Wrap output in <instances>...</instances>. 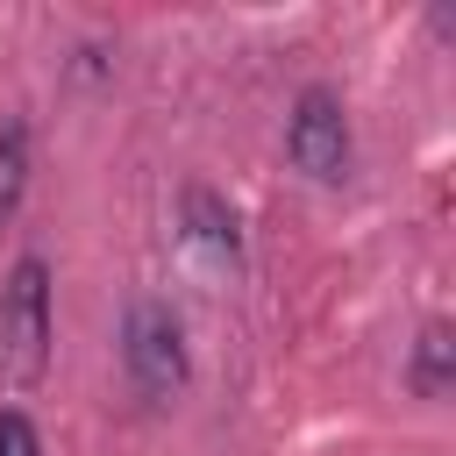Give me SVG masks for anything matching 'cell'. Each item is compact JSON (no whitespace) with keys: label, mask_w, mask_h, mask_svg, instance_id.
<instances>
[{"label":"cell","mask_w":456,"mask_h":456,"mask_svg":"<svg viewBox=\"0 0 456 456\" xmlns=\"http://www.w3.org/2000/svg\"><path fill=\"white\" fill-rule=\"evenodd\" d=\"M185 235H192V249H207L214 264H242V221H235V207L214 192V185H185Z\"/></svg>","instance_id":"cell-4"},{"label":"cell","mask_w":456,"mask_h":456,"mask_svg":"<svg viewBox=\"0 0 456 456\" xmlns=\"http://www.w3.org/2000/svg\"><path fill=\"white\" fill-rule=\"evenodd\" d=\"M50 342H57L50 264L43 256H14V271L0 285V385L7 392H36L43 370H50Z\"/></svg>","instance_id":"cell-1"},{"label":"cell","mask_w":456,"mask_h":456,"mask_svg":"<svg viewBox=\"0 0 456 456\" xmlns=\"http://www.w3.org/2000/svg\"><path fill=\"white\" fill-rule=\"evenodd\" d=\"M121 378L142 406H171L192 378V349H185V321L171 299H128L121 314Z\"/></svg>","instance_id":"cell-2"},{"label":"cell","mask_w":456,"mask_h":456,"mask_svg":"<svg viewBox=\"0 0 456 456\" xmlns=\"http://www.w3.org/2000/svg\"><path fill=\"white\" fill-rule=\"evenodd\" d=\"M0 456H43V435H36V420L21 406L0 413Z\"/></svg>","instance_id":"cell-7"},{"label":"cell","mask_w":456,"mask_h":456,"mask_svg":"<svg viewBox=\"0 0 456 456\" xmlns=\"http://www.w3.org/2000/svg\"><path fill=\"white\" fill-rule=\"evenodd\" d=\"M449 385H456V328L428 321L413 335V356H406V392L413 399H449Z\"/></svg>","instance_id":"cell-5"},{"label":"cell","mask_w":456,"mask_h":456,"mask_svg":"<svg viewBox=\"0 0 456 456\" xmlns=\"http://www.w3.org/2000/svg\"><path fill=\"white\" fill-rule=\"evenodd\" d=\"M28 185V121H0V221L21 207Z\"/></svg>","instance_id":"cell-6"},{"label":"cell","mask_w":456,"mask_h":456,"mask_svg":"<svg viewBox=\"0 0 456 456\" xmlns=\"http://www.w3.org/2000/svg\"><path fill=\"white\" fill-rule=\"evenodd\" d=\"M285 157L299 178L314 185H349L356 171V135H349V107L335 86H306L285 114Z\"/></svg>","instance_id":"cell-3"}]
</instances>
